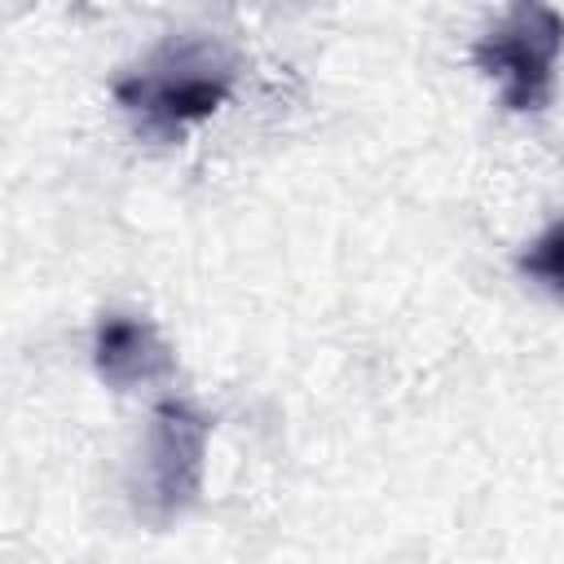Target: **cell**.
I'll return each instance as SVG.
<instances>
[{"label":"cell","mask_w":564,"mask_h":564,"mask_svg":"<svg viewBox=\"0 0 564 564\" xmlns=\"http://www.w3.org/2000/svg\"><path fill=\"white\" fill-rule=\"evenodd\" d=\"M229 62L207 44H181L167 48L145 70L128 75L115 93L119 101L141 115L150 132H181L198 119H207L229 97Z\"/></svg>","instance_id":"2"},{"label":"cell","mask_w":564,"mask_h":564,"mask_svg":"<svg viewBox=\"0 0 564 564\" xmlns=\"http://www.w3.org/2000/svg\"><path fill=\"white\" fill-rule=\"evenodd\" d=\"M564 18L546 0H511V9L476 44V66L498 84L511 110H542L555 88Z\"/></svg>","instance_id":"1"},{"label":"cell","mask_w":564,"mask_h":564,"mask_svg":"<svg viewBox=\"0 0 564 564\" xmlns=\"http://www.w3.org/2000/svg\"><path fill=\"white\" fill-rule=\"evenodd\" d=\"M203 458H207V423L189 405L163 401L154 410V427L145 441V502L154 507L159 520L176 516L198 494Z\"/></svg>","instance_id":"3"},{"label":"cell","mask_w":564,"mask_h":564,"mask_svg":"<svg viewBox=\"0 0 564 564\" xmlns=\"http://www.w3.org/2000/svg\"><path fill=\"white\" fill-rule=\"evenodd\" d=\"M93 361H97V375H101L110 388L150 383V379H159V375L172 366L167 344L159 339V330H154L145 317H128V313H110V317L97 326Z\"/></svg>","instance_id":"4"},{"label":"cell","mask_w":564,"mask_h":564,"mask_svg":"<svg viewBox=\"0 0 564 564\" xmlns=\"http://www.w3.org/2000/svg\"><path fill=\"white\" fill-rule=\"evenodd\" d=\"M520 269H524L533 282H542L555 300H564V225L546 229V234L520 256Z\"/></svg>","instance_id":"5"}]
</instances>
